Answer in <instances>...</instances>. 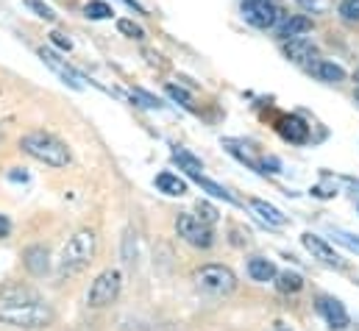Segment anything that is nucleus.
Returning a JSON list of instances; mask_svg holds the SVG:
<instances>
[{
	"label": "nucleus",
	"instance_id": "f257e3e1",
	"mask_svg": "<svg viewBox=\"0 0 359 331\" xmlns=\"http://www.w3.org/2000/svg\"><path fill=\"white\" fill-rule=\"evenodd\" d=\"M0 323L14 326V329H45L53 323V309L34 295L17 298V301H3Z\"/></svg>",
	"mask_w": 359,
	"mask_h": 331
},
{
	"label": "nucleus",
	"instance_id": "f03ea898",
	"mask_svg": "<svg viewBox=\"0 0 359 331\" xmlns=\"http://www.w3.org/2000/svg\"><path fill=\"white\" fill-rule=\"evenodd\" d=\"M95 251H98V237H95V231H89V229L75 231V234L64 243V248H61V254H59L56 276H59V279H70V276L81 273V270L89 268V262L95 259Z\"/></svg>",
	"mask_w": 359,
	"mask_h": 331
},
{
	"label": "nucleus",
	"instance_id": "7ed1b4c3",
	"mask_svg": "<svg viewBox=\"0 0 359 331\" xmlns=\"http://www.w3.org/2000/svg\"><path fill=\"white\" fill-rule=\"evenodd\" d=\"M20 148H22V153H28L31 159H36V162H42L47 167H67L70 164L67 145L59 137L47 134V131H31V134H25L20 139Z\"/></svg>",
	"mask_w": 359,
	"mask_h": 331
},
{
	"label": "nucleus",
	"instance_id": "20e7f679",
	"mask_svg": "<svg viewBox=\"0 0 359 331\" xmlns=\"http://www.w3.org/2000/svg\"><path fill=\"white\" fill-rule=\"evenodd\" d=\"M195 284L198 290H203L206 295H214V298H226L237 290V276L223 268V265H206L195 273Z\"/></svg>",
	"mask_w": 359,
	"mask_h": 331
},
{
	"label": "nucleus",
	"instance_id": "39448f33",
	"mask_svg": "<svg viewBox=\"0 0 359 331\" xmlns=\"http://www.w3.org/2000/svg\"><path fill=\"white\" fill-rule=\"evenodd\" d=\"M120 287H123L120 270H103V273L92 282L89 293H87V304H89L92 309H103V307H109V304L117 301Z\"/></svg>",
	"mask_w": 359,
	"mask_h": 331
},
{
	"label": "nucleus",
	"instance_id": "423d86ee",
	"mask_svg": "<svg viewBox=\"0 0 359 331\" xmlns=\"http://www.w3.org/2000/svg\"><path fill=\"white\" fill-rule=\"evenodd\" d=\"M242 20L254 28H273L281 20V8L273 0H242Z\"/></svg>",
	"mask_w": 359,
	"mask_h": 331
},
{
	"label": "nucleus",
	"instance_id": "0eeeda50",
	"mask_svg": "<svg viewBox=\"0 0 359 331\" xmlns=\"http://www.w3.org/2000/svg\"><path fill=\"white\" fill-rule=\"evenodd\" d=\"M176 231H179V237L184 243H189V245H195V248H209V245L214 243V234H212L209 223H203V220L195 217V215H179Z\"/></svg>",
	"mask_w": 359,
	"mask_h": 331
},
{
	"label": "nucleus",
	"instance_id": "6e6552de",
	"mask_svg": "<svg viewBox=\"0 0 359 331\" xmlns=\"http://www.w3.org/2000/svg\"><path fill=\"white\" fill-rule=\"evenodd\" d=\"M39 59H42V61H45V64H47V67H50V70H53V72H56V75H59L70 89H75V92H81V89H84V78H81V75H78V72H75L64 59H59L53 50L39 47Z\"/></svg>",
	"mask_w": 359,
	"mask_h": 331
},
{
	"label": "nucleus",
	"instance_id": "1a4fd4ad",
	"mask_svg": "<svg viewBox=\"0 0 359 331\" xmlns=\"http://www.w3.org/2000/svg\"><path fill=\"white\" fill-rule=\"evenodd\" d=\"M281 50H284V56H287L290 61L304 64V67L318 59V47H315V42L307 39V36H290V39H284Z\"/></svg>",
	"mask_w": 359,
	"mask_h": 331
},
{
	"label": "nucleus",
	"instance_id": "9d476101",
	"mask_svg": "<svg viewBox=\"0 0 359 331\" xmlns=\"http://www.w3.org/2000/svg\"><path fill=\"white\" fill-rule=\"evenodd\" d=\"M318 312L323 315V321H326L332 329H349V323H351L346 307H343L337 298H332V295H321V298H318Z\"/></svg>",
	"mask_w": 359,
	"mask_h": 331
},
{
	"label": "nucleus",
	"instance_id": "9b49d317",
	"mask_svg": "<svg viewBox=\"0 0 359 331\" xmlns=\"http://www.w3.org/2000/svg\"><path fill=\"white\" fill-rule=\"evenodd\" d=\"M301 243H304V248L315 256V259H321V262H326V265H332V268H343V259L335 254V248L329 245V243H323L321 237H315V234H304L301 237Z\"/></svg>",
	"mask_w": 359,
	"mask_h": 331
},
{
	"label": "nucleus",
	"instance_id": "f8f14e48",
	"mask_svg": "<svg viewBox=\"0 0 359 331\" xmlns=\"http://www.w3.org/2000/svg\"><path fill=\"white\" fill-rule=\"evenodd\" d=\"M22 265H25V270H28L31 276H45V273L50 270V254H47V248H45V245H31V248H25Z\"/></svg>",
	"mask_w": 359,
	"mask_h": 331
},
{
	"label": "nucleus",
	"instance_id": "ddd939ff",
	"mask_svg": "<svg viewBox=\"0 0 359 331\" xmlns=\"http://www.w3.org/2000/svg\"><path fill=\"white\" fill-rule=\"evenodd\" d=\"M307 31H312V20L307 14H290L284 17L281 22H276V33L281 39H290V36H304Z\"/></svg>",
	"mask_w": 359,
	"mask_h": 331
},
{
	"label": "nucleus",
	"instance_id": "4468645a",
	"mask_svg": "<svg viewBox=\"0 0 359 331\" xmlns=\"http://www.w3.org/2000/svg\"><path fill=\"white\" fill-rule=\"evenodd\" d=\"M307 70H309L318 81H326V84H340V81H346V70H343L340 64H335V61L315 59V61L307 64Z\"/></svg>",
	"mask_w": 359,
	"mask_h": 331
},
{
	"label": "nucleus",
	"instance_id": "2eb2a0df",
	"mask_svg": "<svg viewBox=\"0 0 359 331\" xmlns=\"http://www.w3.org/2000/svg\"><path fill=\"white\" fill-rule=\"evenodd\" d=\"M279 134L295 145L307 142L309 139V125L301 120V117H279Z\"/></svg>",
	"mask_w": 359,
	"mask_h": 331
},
{
	"label": "nucleus",
	"instance_id": "dca6fc26",
	"mask_svg": "<svg viewBox=\"0 0 359 331\" xmlns=\"http://www.w3.org/2000/svg\"><path fill=\"white\" fill-rule=\"evenodd\" d=\"M251 209L259 215L262 223H268V226H273V229H284V226H287V215H281L276 206H270V203H265V201H259V198L251 201Z\"/></svg>",
	"mask_w": 359,
	"mask_h": 331
},
{
	"label": "nucleus",
	"instance_id": "f3484780",
	"mask_svg": "<svg viewBox=\"0 0 359 331\" xmlns=\"http://www.w3.org/2000/svg\"><path fill=\"white\" fill-rule=\"evenodd\" d=\"M276 265L270 262V259H262V256H254L251 262H248V276L254 279V282H273L276 279Z\"/></svg>",
	"mask_w": 359,
	"mask_h": 331
},
{
	"label": "nucleus",
	"instance_id": "a211bd4d",
	"mask_svg": "<svg viewBox=\"0 0 359 331\" xmlns=\"http://www.w3.org/2000/svg\"><path fill=\"white\" fill-rule=\"evenodd\" d=\"M173 162L179 164V167L184 170V173H186V176H192V178L203 173V164H200V162H198L192 153H186L184 148H176V151H173Z\"/></svg>",
	"mask_w": 359,
	"mask_h": 331
},
{
	"label": "nucleus",
	"instance_id": "6ab92c4d",
	"mask_svg": "<svg viewBox=\"0 0 359 331\" xmlns=\"http://www.w3.org/2000/svg\"><path fill=\"white\" fill-rule=\"evenodd\" d=\"M156 187L162 192H168V195H186V184L173 173H159L156 176Z\"/></svg>",
	"mask_w": 359,
	"mask_h": 331
},
{
	"label": "nucleus",
	"instance_id": "aec40b11",
	"mask_svg": "<svg viewBox=\"0 0 359 331\" xmlns=\"http://www.w3.org/2000/svg\"><path fill=\"white\" fill-rule=\"evenodd\" d=\"M276 287H279V293H298L301 287H304V279L298 276V273H276Z\"/></svg>",
	"mask_w": 359,
	"mask_h": 331
},
{
	"label": "nucleus",
	"instance_id": "412c9836",
	"mask_svg": "<svg viewBox=\"0 0 359 331\" xmlns=\"http://www.w3.org/2000/svg\"><path fill=\"white\" fill-rule=\"evenodd\" d=\"M84 14H87L89 20H109L115 11H112V6L103 3V0H89V3L84 6Z\"/></svg>",
	"mask_w": 359,
	"mask_h": 331
},
{
	"label": "nucleus",
	"instance_id": "4be33fe9",
	"mask_svg": "<svg viewBox=\"0 0 359 331\" xmlns=\"http://www.w3.org/2000/svg\"><path fill=\"white\" fill-rule=\"evenodd\" d=\"M195 181H198V184H200V187H203V190H206L209 195H214V198H223V201H228V203H237V201H234V195H231L228 190H223L220 184L209 181V178H206L203 173H200V176H195Z\"/></svg>",
	"mask_w": 359,
	"mask_h": 331
},
{
	"label": "nucleus",
	"instance_id": "5701e85b",
	"mask_svg": "<svg viewBox=\"0 0 359 331\" xmlns=\"http://www.w3.org/2000/svg\"><path fill=\"white\" fill-rule=\"evenodd\" d=\"M25 8L36 11V17H42V20H47V22H53V20H56V11H53L50 6H45L42 0H25Z\"/></svg>",
	"mask_w": 359,
	"mask_h": 331
},
{
	"label": "nucleus",
	"instance_id": "b1692460",
	"mask_svg": "<svg viewBox=\"0 0 359 331\" xmlns=\"http://www.w3.org/2000/svg\"><path fill=\"white\" fill-rule=\"evenodd\" d=\"M117 28H120V33H126V36H131V39H145V31H142L134 20H120Z\"/></svg>",
	"mask_w": 359,
	"mask_h": 331
},
{
	"label": "nucleus",
	"instance_id": "393cba45",
	"mask_svg": "<svg viewBox=\"0 0 359 331\" xmlns=\"http://www.w3.org/2000/svg\"><path fill=\"white\" fill-rule=\"evenodd\" d=\"M340 14H343V20L357 22L359 20V0H343V3H340Z\"/></svg>",
	"mask_w": 359,
	"mask_h": 331
},
{
	"label": "nucleus",
	"instance_id": "a878e982",
	"mask_svg": "<svg viewBox=\"0 0 359 331\" xmlns=\"http://www.w3.org/2000/svg\"><path fill=\"white\" fill-rule=\"evenodd\" d=\"M168 95H170V98H173L176 103H181V106H186V109L192 106V98H189V95H186V92H184L181 86H176V84H170V86H168Z\"/></svg>",
	"mask_w": 359,
	"mask_h": 331
},
{
	"label": "nucleus",
	"instance_id": "bb28decb",
	"mask_svg": "<svg viewBox=\"0 0 359 331\" xmlns=\"http://www.w3.org/2000/svg\"><path fill=\"white\" fill-rule=\"evenodd\" d=\"M198 215H200V220H203V223H209V226L217 220V209H214V206H209L206 201H200V203H198Z\"/></svg>",
	"mask_w": 359,
	"mask_h": 331
},
{
	"label": "nucleus",
	"instance_id": "cd10ccee",
	"mask_svg": "<svg viewBox=\"0 0 359 331\" xmlns=\"http://www.w3.org/2000/svg\"><path fill=\"white\" fill-rule=\"evenodd\" d=\"M131 95H134L137 100H142V106H148V109H159V106H162V103H159L154 95H148V92H142V89H134Z\"/></svg>",
	"mask_w": 359,
	"mask_h": 331
},
{
	"label": "nucleus",
	"instance_id": "c85d7f7f",
	"mask_svg": "<svg viewBox=\"0 0 359 331\" xmlns=\"http://www.w3.org/2000/svg\"><path fill=\"white\" fill-rule=\"evenodd\" d=\"M50 42H53L59 50H70V47H73V42H70L64 33H59V31H53V33H50Z\"/></svg>",
	"mask_w": 359,
	"mask_h": 331
},
{
	"label": "nucleus",
	"instance_id": "c756f323",
	"mask_svg": "<svg viewBox=\"0 0 359 331\" xmlns=\"http://www.w3.org/2000/svg\"><path fill=\"white\" fill-rule=\"evenodd\" d=\"M337 240H340L343 245H349L351 251H359V240H354V237H349V234H337Z\"/></svg>",
	"mask_w": 359,
	"mask_h": 331
},
{
	"label": "nucleus",
	"instance_id": "7c9ffc66",
	"mask_svg": "<svg viewBox=\"0 0 359 331\" xmlns=\"http://www.w3.org/2000/svg\"><path fill=\"white\" fill-rule=\"evenodd\" d=\"M8 234H11V220L6 215H0V240L8 237Z\"/></svg>",
	"mask_w": 359,
	"mask_h": 331
},
{
	"label": "nucleus",
	"instance_id": "2f4dec72",
	"mask_svg": "<svg viewBox=\"0 0 359 331\" xmlns=\"http://www.w3.org/2000/svg\"><path fill=\"white\" fill-rule=\"evenodd\" d=\"M11 181H28V176L25 173H11Z\"/></svg>",
	"mask_w": 359,
	"mask_h": 331
},
{
	"label": "nucleus",
	"instance_id": "473e14b6",
	"mask_svg": "<svg viewBox=\"0 0 359 331\" xmlns=\"http://www.w3.org/2000/svg\"><path fill=\"white\" fill-rule=\"evenodd\" d=\"M354 78H357V81H359V70H357V75H354Z\"/></svg>",
	"mask_w": 359,
	"mask_h": 331
},
{
	"label": "nucleus",
	"instance_id": "72a5a7b5",
	"mask_svg": "<svg viewBox=\"0 0 359 331\" xmlns=\"http://www.w3.org/2000/svg\"><path fill=\"white\" fill-rule=\"evenodd\" d=\"M357 100H359V89H357Z\"/></svg>",
	"mask_w": 359,
	"mask_h": 331
}]
</instances>
